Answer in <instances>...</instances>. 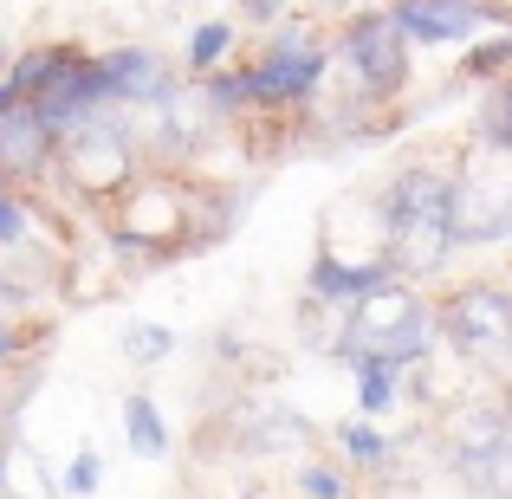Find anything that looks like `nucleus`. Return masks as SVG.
I'll list each match as a JSON object with an SVG mask.
<instances>
[{
  "label": "nucleus",
  "instance_id": "c756f323",
  "mask_svg": "<svg viewBox=\"0 0 512 499\" xmlns=\"http://www.w3.org/2000/svg\"><path fill=\"white\" fill-rule=\"evenodd\" d=\"M331 7H350V0H331Z\"/></svg>",
  "mask_w": 512,
  "mask_h": 499
},
{
  "label": "nucleus",
  "instance_id": "6e6552de",
  "mask_svg": "<svg viewBox=\"0 0 512 499\" xmlns=\"http://www.w3.org/2000/svg\"><path fill=\"white\" fill-rule=\"evenodd\" d=\"M137 130L124 124L117 111H98L85 130H72V137H59V175H72V188H85V195H124L130 182H137Z\"/></svg>",
  "mask_w": 512,
  "mask_h": 499
},
{
  "label": "nucleus",
  "instance_id": "0eeeda50",
  "mask_svg": "<svg viewBox=\"0 0 512 499\" xmlns=\"http://www.w3.org/2000/svg\"><path fill=\"white\" fill-rule=\"evenodd\" d=\"M448 234H454V253H461V247H493V240H512V156L480 150V143L454 156Z\"/></svg>",
  "mask_w": 512,
  "mask_h": 499
},
{
  "label": "nucleus",
  "instance_id": "412c9836",
  "mask_svg": "<svg viewBox=\"0 0 512 499\" xmlns=\"http://www.w3.org/2000/svg\"><path fill=\"white\" fill-rule=\"evenodd\" d=\"M461 78H474V85H493V78H512V33L487 39V46H467V52H461Z\"/></svg>",
  "mask_w": 512,
  "mask_h": 499
},
{
  "label": "nucleus",
  "instance_id": "dca6fc26",
  "mask_svg": "<svg viewBox=\"0 0 512 499\" xmlns=\"http://www.w3.org/2000/svg\"><path fill=\"white\" fill-rule=\"evenodd\" d=\"M299 499H357V474L338 454H299V474H292Z\"/></svg>",
  "mask_w": 512,
  "mask_h": 499
},
{
  "label": "nucleus",
  "instance_id": "f8f14e48",
  "mask_svg": "<svg viewBox=\"0 0 512 499\" xmlns=\"http://www.w3.org/2000/svg\"><path fill=\"white\" fill-rule=\"evenodd\" d=\"M389 20L402 26L409 46H467L480 26H500L487 0H396Z\"/></svg>",
  "mask_w": 512,
  "mask_h": 499
},
{
  "label": "nucleus",
  "instance_id": "39448f33",
  "mask_svg": "<svg viewBox=\"0 0 512 499\" xmlns=\"http://www.w3.org/2000/svg\"><path fill=\"white\" fill-rule=\"evenodd\" d=\"M409 39L389 13H350L338 46H331V78L344 85L350 104H396L409 91Z\"/></svg>",
  "mask_w": 512,
  "mask_h": 499
},
{
  "label": "nucleus",
  "instance_id": "7ed1b4c3",
  "mask_svg": "<svg viewBox=\"0 0 512 499\" xmlns=\"http://www.w3.org/2000/svg\"><path fill=\"white\" fill-rule=\"evenodd\" d=\"M435 312V344L454 363L487 376H512V286L500 279H467V286L428 292Z\"/></svg>",
  "mask_w": 512,
  "mask_h": 499
},
{
  "label": "nucleus",
  "instance_id": "a878e982",
  "mask_svg": "<svg viewBox=\"0 0 512 499\" xmlns=\"http://www.w3.org/2000/svg\"><path fill=\"white\" fill-rule=\"evenodd\" d=\"M0 499H7V448H0Z\"/></svg>",
  "mask_w": 512,
  "mask_h": 499
},
{
  "label": "nucleus",
  "instance_id": "f257e3e1",
  "mask_svg": "<svg viewBox=\"0 0 512 499\" xmlns=\"http://www.w3.org/2000/svg\"><path fill=\"white\" fill-rule=\"evenodd\" d=\"M383 201V227H389V279L422 286L454 260V234H448V201H454V163L441 156H409L389 169V182L376 188Z\"/></svg>",
  "mask_w": 512,
  "mask_h": 499
},
{
  "label": "nucleus",
  "instance_id": "a211bd4d",
  "mask_svg": "<svg viewBox=\"0 0 512 499\" xmlns=\"http://www.w3.org/2000/svg\"><path fill=\"white\" fill-rule=\"evenodd\" d=\"M227 52H234V26H227V20H201L195 33H188L182 65L201 78V72H221V59H227Z\"/></svg>",
  "mask_w": 512,
  "mask_h": 499
},
{
  "label": "nucleus",
  "instance_id": "f3484780",
  "mask_svg": "<svg viewBox=\"0 0 512 499\" xmlns=\"http://www.w3.org/2000/svg\"><path fill=\"white\" fill-rule=\"evenodd\" d=\"M474 143L512 156V78H493L487 85V104H480V117H474Z\"/></svg>",
  "mask_w": 512,
  "mask_h": 499
},
{
  "label": "nucleus",
  "instance_id": "9d476101",
  "mask_svg": "<svg viewBox=\"0 0 512 499\" xmlns=\"http://www.w3.org/2000/svg\"><path fill=\"white\" fill-rule=\"evenodd\" d=\"M26 104L39 111V124H46L52 137H72V130H85L98 111H117L111 85H104V72H98V52H85V46H65L59 65H52V78Z\"/></svg>",
  "mask_w": 512,
  "mask_h": 499
},
{
  "label": "nucleus",
  "instance_id": "f03ea898",
  "mask_svg": "<svg viewBox=\"0 0 512 499\" xmlns=\"http://www.w3.org/2000/svg\"><path fill=\"white\" fill-rule=\"evenodd\" d=\"M325 350L344 363V370H415V363L435 357V312H428L422 286H402V279H383L376 292H363L357 305H344L338 325H331Z\"/></svg>",
  "mask_w": 512,
  "mask_h": 499
},
{
  "label": "nucleus",
  "instance_id": "c85d7f7f",
  "mask_svg": "<svg viewBox=\"0 0 512 499\" xmlns=\"http://www.w3.org/2000/svg\"><path fill=\"white\" fill-rule=\"evenodd\" d=\"M46 499H65V493H59V480H46Z\"/></svg>",
  "mask_w": 512,
  "mask_h": 499
},
{
  "label": "nucleus",
  "instance_id": "423d86ee",
  "mask_svg": "<svg viewBox=\"0 0 512 499\" xmlns=\"http://www.w3.org/2000/svg\"><path fill=\"white\" fill-rule=\"evenodd\" d=\"M331 78V46L312 33L305 20L279 26L260 46V59L240 65V85H247V111H305V104L325 91Z\"/></svg>",
  "mask_w": 512,
  "mask_h": 499
},
{
  "label": "nucleus",
  "instance_id": "aec40b11",
  "mask_svg": "<svg viewBox=\"0 0 512 499\" xmlns=\"http://www.w3.org/2000/svg\"><path fill=\"white\" fill-rule=\"evenodd\" d=\"M117 350H124L137 370H150V363H169L175 357V331L169 325H130L124 337H117Z\"/></svg>",
  "mask_w": 512,
  "mask_h": 499
},
{
  "label": "nucleus",
  "instance_id": "1a4fd4ad",
  "mask_svg": "<svg viewBox=\"0 0 512 499\" xmlns=\"http://www.w3.org/2000/svg\"><path fill=\"white\" fill-rule=\"evenodd\" d=\"M221 448L240 461H273V454H312L318 428L299 409H286L279 396H234V409L221 415Z\"/></svg>",
  "mask_w": 512,
  "mask_h": 499
},
{
  "label": "nucleus",
  "instance_id": "4be33fe9",
  "mask_svg": "<svg viewBox=\"0 0 512 499\" xmlns=\"http://www.w3.org/2000/svg\"><path fill=\"white\" fill-rule=\"evenodd\" d=\"M98 487H104V454L98 448H78L72 467L59 474V493L65 499H98Z\"/></svg>",
  "mask_w": 512,
  "mask_h": 499
},
{
  "label": "nucleus",
  "instance_id": "20e7f679",
  "mask_svg": "<svg viewBox=\"0 0 512 499\" xmlns=\"http://www.w3.org/2000/svg\"><path fill=\"white\" fill-rule=\"evenodd\" d=\"M441 461L480 499H512V415L500 396H461L441 415Z\"/></svg>",
  "mask_w": 512,
  "mask_h": 499
},
{
  "label": "nucleus",
  "instance_id": "2eb2a0df",
  "mask_svg": "<svg viewBox=\"0 0 512 499\" xmlns=\"http://www.w3.org/2000/svg\"><path fill=\"white\" fill-rule=\"evenodd\" d=\"M124 435H130V454H137V461H169V454H175L169 422H163V409L150 402V389H130V396H124Z\"/></svg>",
  "mask_w": 512,
  "mask_h": 499
},
{
  "label": "nucleus",
  "instance_id": "5701e85b",
  "mask_svg": "<svg viewBox=\"0 0 512 499\" xmlns=\"http://www.w3.org/2000/svg\"><path fill=\"white\" fill-rule=\"evenodd\" d=\"M279 7H286V0H247V20L266 26V20H279Z\"/></svg>",
  "mask_w": 512,
  "mask_h": 499
},
{
  "label": "nucleus",
  "instance_id": "6ab92c4d",
  "mask_svg": "<svg viewBox=\"0 0 512 499\" xmlns=\"http://www.w3.org/2000/svg\"><path fill=\"white\" fill-rule=\"evenodd\" d=\"M402 370H383V363H370V370H357V415L363 422H376V415H389L402 402Z\"/></svg>",
  "mask_w": 512,
  "mask_h": 499
},
{
  "label": "nucleus",
  "instance_id": "4468645a",
  "mask_svg": "<svg viewBox=\"0 0 512 499\" xmlns=\"http://www.w3.org/2000/svg\"><path fill=\"white\" fill-rule=\"evenodd\" d=\"M331 441H338V461L350 467V474H389V467H396V435H383V428L376 422H363V415H350V422H338L331 428Z\"/></svg>",
  "mask_w": 512,
  "mask_h": 499
},
{
  "label": "nucleus",
  "instance_id": "cd10ccee",
  "mask_svg": "<svg viewBox=\"0 0 512 499\" xmlns=\"http://www.w3.org/2000/svg\"><path fill=\"white\" fill-rule=\"evenodd\" d=\"M7 65H13V59H7V39H0V78H7Z\"/></svg>",
  "mask_w": 512,
  "mask_h": 499
},
{
  "label": "nucleus",
  "instance_id": "393cba45",
  "mask_svg": "<svg viewBox=\"0 0 512 499\" xmlns=\"http://www.w3.org/2000/svg\"><path fill=\"white\" fill-rule=\"evenodd\" d=\"M493 396H500V409L512 415V376H500V389H493Z\"/></svg>",
  "mask_w": 512,
  "mask_h": 499
},
{
  "label": "nucleus",
  "instance_id": "bb28decb",
  "mask_svg": "<svg viewBox=\"0 0 512 499\" xmlns=\"http://www.w3.org/2000/svg\"><path fill=\"white\" fill-rule=\"evenodd\" d=\"M234 499H273V493H266V487H247V493H234Z\"/></svg>",
  "mask_w": 512,
  "mask_h": 499
},
{
  "label": "nucleus",
  "instance_id": "ddd939ff",
  "mask_svg": "<svg viewBox=\"0 0 512 499\" xmlns=\"http://www.w3.org/2000/svg\"><path fill=\"white\" fill-rule=\"evenodd\" d=\"M52 156H59V137H52V130L39 124V111L20 98L7 117H0V188H13V182H46Z\"/></svg>",
  "mask_w": 512,
  "mask_h": 499
},
{
  "label": "nucleus",
  "instance_id": "9b49d317",
  "mask_svg": "<svg viewBox=\"0 0 512 499\" xmlns=\"http://www.w3.org/2000/svg\"><path fill=\"white\" fill-rule=\"evenodd\" d=\"M98 72L111 85V104H130V111H156L182 85L175 59L156 46H111V52H98Z\"/></svg>",
  "mask_w": 512,
  "mask_h": 499
},
{
  "label": "nucleus",
  "instance_id": "b1692460",
  "mask_svg": "<svg viewBox=\"0 0 512 499\" xmlns=\"http://www.w3.org/2000/svg\"><path fill=\"white\" fill-rule=\"evenodd\" d=\"M487 7H493V20H500L506 33H512V0H487Z\"/></svg>",
  "mask_w": 512,
  "mask_h": 499
}]
</instances>
